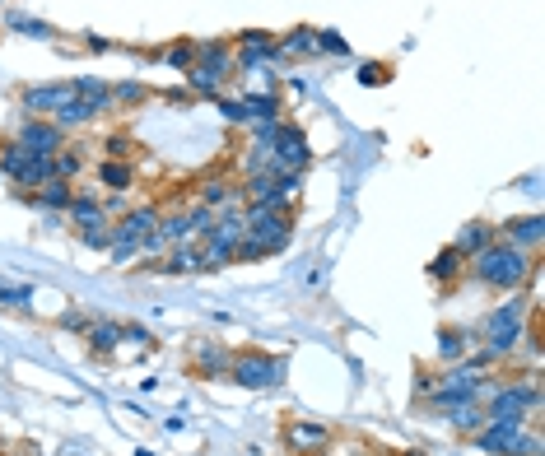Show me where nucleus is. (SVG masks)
Masks as SVG:
<instances>
[{
  "mask_svg": "<svg viewBox=\"0 0 545 456\" xmlns=\"http://www.w3.org/2000/svg\"><path fill=\"white\" fill-rule=\"evenodd\" d=\"M285 447H289L294 456H327L331 429H327V424H308V419H294V424H285Z\"/></svg>",
  "mask_w": 545,
  "mask_h": 456,
  "instance_id": "f8f14e48",
  "label": "nucleus"
},
{
  "mask_svg": "<svg viewBox=\"0 0 545 456\" xmlns=\"http://www.w3.org/2000/svg\"><path fill=\"white\" fill-rule=\"evenodd\" d=\"M98 187L131 191V187H136V163H131V159H103V163H98Z\"/></svg>",
  "mask_w": 545,
  "mask_h": 456,
  "instance_id": "393cba45",
  "label": "nucleus"
},
{
  "mask_svg": "<svg viewBox=\"0 0 545 456\" xmlns=\"http://www.w3.org/2000/svg\"><path fill=\"white\" fill-rule=\"evenodd\" d=\"M168 103H182V108H187L191 94H187V89H168Z\"/></svg>",
  "mask_w": 545,
  "mask_h": 456,
  "instance_id": "37998d69",
  "label": "nucleus"
},
{
  "mask_svg": "<svg viewBox=\"0 0 545 456\" xmlns=\"http://www.w3.org/2000/svg\"><path fill=\"white\" fill-rule=\"evenodd\" d=\"M103 219H112L108 210H103V191L75 182V201H70V210H66V224L70 228H94V224H103Z\"/></svg>",
  "mask_w": 545,
  "mask_h": 456,
  "instance_id": "2eb2a0df",
  "label": "nucleus"
},
{
  "mask_svg": "<svg viewBox=\"0 0 545 456\" xmlns=\"http://www.w3.org/2000/svg\"><path fill=\"white\" fill-rule=\"evenodd\" d=\"M215 112L229 121V126H252V121H247V103H243V98H224V94H219L215 98Z\"/></svg>",
  "mask_w": 545,
  "mask_h": 456,
  "instance_id": "f704fd0d",
  "label": "nucleus"
},
{
  "mask_svg": "<svg viewBox=\"0 0 545 456\" xmlns=\"http://www.w3.org/2000/svg\"><path fill=\"white\" fill-rule=\"evenodd\" d=\"M154 224H159V205H131L126 215L112 219V247L108 256L117 266H131L140 261V247L154 238Z\"/></svg>",
  "mask_w": 545,
  "mask_h": 456,
  "instance_id": "7ed1b4c3",
  "label": "nucleus"
},
{
  "mask_svg": "<svg viewBox=\"0 0 545 456\" xmlns=\"http://www.w3.org/2000/svg\"><path fill=\"white\" fill-rule=\"evenodd\" d=\"M229 363L233 349H224L219 340H196L191 345V377H201V382H229Z\"/></svg>",
  "mask_w": 545,
  "mask_h": 456,
  "instance_id": "9d476101",
  "label": "nucleus"
},
{
  "mask_svg": "<svg viewBox=\"0 0 545 456\" xmlns=\"http://www.w3.org/2000/svg\"><path fill=\"white\" fill-rule=\"evenodd\" d=\"M145 270H159V275H201V247L196 242H178L159 261H145Z\"/></svg>",
  "mask_w": 545,
  "mask_h": 456,
  "instance_id": "dca6fc26",
  "label": "nucleus"
},
{
  "mask_svg": "<svg viewBox=\"0 0 545 456\" xmlns=\"http://www.w3.org/2000/svg\"><path fill=\"white\" fill-rule=\"evenodd\" d=\"M434 387H438V373L420 368V373H415V401H429V396H434Z\"/></svg>",
  "mask_w": 545,
  "mask_h": 456,
  "instance_id": "ea45409f",
  "label": "nucleus"
},
{
  "mask_svg": "<svg viewBox=\"0 0 545 456\" xmlns=\"http://www.w3.org/2000/svg\"><path fill=\"white\" fill-rule=\"evenodd\" d=\"M98 117H108V112L98 108V103H84V98H70L66 108H56L47 121H52V126H61V131L70 135V131H84V126H94Z\"/></svg>",
  "mask_w": 545,
  "mask_h": 456,
  "instance_id": "aec40b11",
  "label": "nucleus"
},
{
  "mask_svg": "<svg viewBox=\"0 0 545 456\" xmlns=\"http://www.w3.org/2000/svg\"><path fill=\"white\" fill-rule=\"evenodd\" d=\"M187 224H191V238H205L215 228V210L201 201H187Z\"/></svg>",
  "mask_w": 545,
  "mask_h": 456,
  "instance_id": "72a5a7b5",
  "label": "nucleus"
},
{
  "mask_svg": "<svg viewBox=\"0 0 545 456\" xmlns=\"http://www.w3.org/2000/svg\"><path fill=\"white\" fill-rule=\"evenodd\" d=\"M75 98L84 103H98L103 112H112V80H98V75H75Z\"/></svg>",
  "mask_w": 545,
  "mask_h": 456,
  "instance_id": "cd10ccee",
  "label": "nucleus"
},
{
  "mask_svg": "<svg viewBox=\"0 0 545 456\" xmlns=\"http://www.w3.org/2000/svg\"><path fill=\"white\" fill-rule=\"evenodd\" d=\"M294 242V210H275V205H243V242L233 252V266L243 261H266V256H280Z\"/></svg>",
  "mask_w": 545,
  "mask_h": 456,
  "instance_id": "f03ea898",
  "label": "nucleus"
},
{
  "mask_svg": "<svg viewBox=\"0 0 545 456\" xmlns=\"http://www.w3.org/2000/svg\"><path fill=\"white\" fill-rule=\"evenodd\" d=\"M317 56H350V42L336 28H317Z\"/></svg>",
  "mask_w": 545,
  "mask_h": 456,
  "instance_id": "c9c22d12",
  "label": "nucleus"
},
{
  "mask_svg": "<svg viewBox=\"0 0 545 456\" xmlns=\"http://www.w3.org/2000/svg\"><path fill=\"white\" fill-rule=\"evenodd\" d=\"M10 140H19L28 154H42V159H52V154H61V149H66V131H61V126H52L47 117H19L10 126Z\"/></svg>",
  "mask_w": 545,
  "mask_h": 456,
  "instance_id": "6e6552de",
  "label": "nucleus"
},
{
  "mask_svg": "<svg viewBox=\"0 0 545 456\" xmlns=\"http://www.w3.org/2000/svg\"><path fill=\"white\" fill-rule=\"evenodd\" d=\"M5 28L10 33H19V38H38V42H56V28L42 24V19H33V14H5Z\"/></svg>",
  "mask_w": 545,
  "mask_h": 456,
  "instance_id": "c85d7f7f",
  "label": "nucleus"
},
{
  "mask_svg": "<svg viewBox=\"0 0 545 456\" xmlns=\"http://www.w3.org/2000/svg\"><path fill=\"white\" fill-rule=\"evenodd\" d=\"M238 242H243V205H229V210H219V215H215V228H210L205 238H196L205 275H210V270L233 266V252H238Z\"/></svg>",
  "mask_w": 545,
  "mask_h": 456,
  "instance_id": "20e7f679",
  "label": "nucleus"
},
{
  "mask_svg": "<svg viewBox=\"0 0 545 456\" xmlns=\"http://www.w3.org/2000/svg\"><path fill=\"white\" fill-rule=\"evenodd\" d=\"M56 322H61V331H70V336H84V331L94 326V317H89V312H80V308H66Z\"/></svg>",
  "mask_w": 545,
  "mask_h": 456,
  "instance_id": "58836bf2",
  "label": "nucleus"
},
{
  "mask_svg": "<svg viewBox=\"0 0 545 456\" xmlns=\"http://www.w3.org/2000/svg\"><path fill=\"white\" fill-rule=\"evenodd\" d=\"M285 368L289 363L280 354H261V349H233V363H229V382L243 391H271L285 382Z\"/></svg>",
  "mask_w": 545,
  "mask_h": 456,
  "instance_id": "39448f33",
  "label": "nucleus"
},
{
  "mask_svg": "<svg viewBox=\"0 0 545 456\" xmlns=\"http://www.w3.org/2000/svg\"><path fill=\"white\" fill-rule=\"evenodd\" d=\"M462 275H466V256L457 252L452 242H448V247H438V256L429 261V280H434V284H457Z\"/></svg>",
  "mask_w": 545,
  "mask_h": 456,
  "instance_id": "5701e85b",
  "label": "nucleus"
},
{
  "mask_svg": "<svg viewBox=\"0 0 545 456\" xmlns=\"http://www.w3.org/2000/svg\"><path fill=\"white\" fill-rule=\"evenodd\" d=\"M308 163H313V145H308V135H303L299 121H280V135H275L271 145V173H308Z\"/></svg>",
  "mask_w": 545,
  "mask_h": 456,
  "instance_id": "0eeeda50",
  "label": "nucleus"
},
{
  "mask_svg": "<svg viewBox=\"0 0 545 456\" xmlns=\"http://www.w3.org/2000/svg\"><path fill=\"white\" fill-rule=\"evenodd\" d=\"M392 80V66L387 61H364L359 66V84H368V89H378V84H387Z\"/></svg>",
  "mask_w": 545,
  "mask_h": 456,
  "instance_id": "e433bc0d",
  "label": "nucleus"
},
{
  "mask_svg": "<svg viewBox=\"0 0 545 456\" xmlns=\"http://www.w3.org/2000/svg\"><path fill=\"white\" fill-rule=\"evenodd\" d=\"M28 303H33V284L0 280V308H5V312H24Z\"/></svg>",
  "mask_w": 545,
  "mask_h": 456,
  "instance_id": "2f4dec72",
  "label": "nucleus"
},
{
  "mask_svg": "<svg viewBox=\"0 0 545 456\" xmlns=\"http://www.w3.org/2000/svg\"><path fill=\"white\" fill-rule=\"evenodd\" d=\"M243 103H247V121H252V126L285 117V94H280V89H247Z\"/></svg>",
  "mask_w": 545,
  "mask_h": 456,
  "instance_id": "6ab92c4d",
  "label": "nucleus"
},
{
  "mask_svg": "<svg viewBox=\"0 0 545 456\" xmlns=\"http://www.w3.org/2000/svg\"><path fill=\"white\" fill-rule=\"evenodd\" d=\"M84 47H89V52H112L117 42H112V38H98V33H89V38H84Z\"/></svg>",
  "mask_w": 545,
  "mask_h": 456,
  "instance_id": "79ce46f5",
  "label": "nucleus"
},
{
  "mask_svg": "<svg viewBox=\"0 0 545 456\" xmlns=\"http://www.w3.org/2000/svg\"><path fill=\"white\" fill-rule=\"evenodd\" d=\"M476 345V331L471 326H438V340H434V359L438 368H448V363H462Z\"/></svg>",
  "mask_w": 545,
  "mask_h": 456,
  "instance_id": "4468645a",
  "label": "nucleus"
},
{
  "mask_svg": "<svg viewBox=\"0 0 545 456\" xmlns=\"http://www.w3.org/2000/svg\"><path fill=\"white\" fill-rule=\"evenodd\" d=\"M159 61H164V66H173L178 75H187L191 61H196V38H178V42H168L164 52H159Z\"/></svg>",
  "mask_w": 545,
  "mask_h": 456,
  "instance_id": "7c9ffc66",
  "label": "nucleus"
},
{
  "mask_svg": "<svg viewBox=\"0 0 545 456\" xmlns=\"http://www.w3.org/2000/svg\"><path fill=\"white\" fill-rule=\"evenodd\" d=\"M182 80H187L191 98H210V103H215V98L224 94V84L233 80V70L229 66H201V61H191V70L182 75Z\"/></svg>",
  "mask_w": 545,
  "mask_h": 456,
  "instance_id": "ddd939ff",
  "label": "nucleus"
},
{
  "mask_svg": "<svg viewBox=\"0 0 545 456\" xmlns=\"http://www.w3.org/2000/svg\"><path fill=\"white\" fill-rule=\"evenodd\" d=\"M84 173V149L80 145H66L61 154H52V177H61V182H80Z\"/></svg>",
  "mask_w": 545,
  "mask_h": 456,
  "instance_id": "c756f323",
  "label": "nucleus"
},
{
  "mask_svg": "<svg viewBox=\"0 0 545 456\" xmlns=\"http://www.w3.org/2000/svg\"><path fill=\"white\" fill-rule=\"evenodd\" d=\"M154 89L145 80H112V112L122 108H140V103H150Z\"/></svg>",
  "mask_w": 545,
  "mask_h": 456,
  "instance_id": "bb28decb",
  "label": "nucleus"
},
{
  "mask_svg": "<svg viewBox=\"0 0 545 456\" xmlns=\"http://www.w3.org/2000/svg\"><path fill=\"white\" fill-rule=\"evenodd\" d=\"M122 340H131V345H140V349H154V336L145 326H122Z\"/></svg>",
  "mask_w": 545,
  "mask_h": 456,
  "instance_id": "a19ab883",
  "label": "nucleus"
},
{
  "mask_svg": "<svg viewBox=\"0 0 545 456\" xmlns=\"http://www.w3.org/2000/svg\"><path fill=\"white\" fill-rule=\"evenodd\" d=\"M70 98H75V84L70 80L28 84V89H19V112H24V117H52L56 108H66Z\"/></svg>",
  "mask_w": 545,
  "mask_h": 456,
  "instance_id": "1a4fd4ad",
  "label": "nucleus"
},
{
  "mask_svg": "<svg viewBox=\"0 0 545 456\" xmlns=\"http://www.w3.org/2000/svg\"><path fill=\"white\" fill-rule=\"evenodd\" d=\"M75 233H80V242L89 252H108L112 247V219H103V224H94V228H75Z\"/></svg>",
  "mask_w": 545,
  "mask_h": 456,
  "instance_id": "473e14b6",
  "label": "nucleus"
},
{
  "mask_svg": "<svg viewBox=\"0 0 545 456\" xmlns=\"http://www.w3.org/2000/svg\"><path fill=\"white\" fill-rule=\"evenodd\" d=\"M536 275H541V256L522 252V247H513L504 238H494L485 252L466 261V280H476L490 294H522Z\"/></svg>",
  "mask_w": 545,
  "mask_h": 456,
  "instance_id": "f257e3e1",
  "label": "nucleus"
},
{
  "mask_svg": "<svg viewBox=\"0 0 545 456\" xmlns=\"http://www.w3.org/2000/svg\"><path fill=\"white\" fill-rule=\"evenodd\" d=\"M494 238H504V242H513V247H522V252L541 256V247H545V219L541 215H513V219H504V224L494 228Z\"/></svg>",
  "mask_w": 545,
  "mask_h": 456,
  "instance_id": "9b49d317",
  "label": "nucleus"
},
{
  "mask_svg": "<svg viewBox=\"0 0 545 456\" xmlns=\"http://www.w3.org/2000/svg\"><path fill=\"white\" fill-rule=\"evenodd\" d=\"M490 242H494V224H485V219H471V224L457 228V238H452V247H457V252H462L466 261H471V256L485 252Z\"/></svg>",
  "mask_w": 545,
  "mask_h": 456,
  "instance_id": "4be33fe9",
  "label": "nucleus"
},
{
  "mask_svg": "<svg viewBox=\"0 0 545 456\" xmlns=\"http://www.w3.org/2000/svg\"><path fill=\"white\" fill-rule=\"evenodd\" d=\"M103 154H108V159H131V154H136V140H131L126 131H117V135L103 140Z\"/></svg>",
  "mask_w": 545,
  "mask_h": 456,
  "instance_id": "4c0bfd02",
  "label": "nucleus"
},
{
  "mask_svg": "<svg viewBox=\"0 0 545 456\" xmlns=\"http://www.w3.org/2000/svg\"><path fill=\"white\" fill-rule=\"evenodd\" d=\"M443 419H448V429H452V433H462V438H471V433H480L485 424H490V419H485V405H480V401L452 405V410H448Z\"/></svg>",
  "mask_w": 545,
  "mask_h": 456,
  "instance_id": "b1692460",
  "label": "nucleus"
},
{
  "mask_svg": "<svg viewBox=\"0 0 545 456\" xmlns=\"http://www.w3.org/2000/svg\"><path fill=\"white\" fill-rule=\"evenodd\" d=\"M527 429V424H522ZM518 424H485L480 433H471L476 452H490V456H513V443H518Z\"/></svg>",
  "mask_w": 545,
  "mask_h": 456,
  "instance_id": "a211bd4d",
  "label": "nucleus"
},
{
  "mask_svg": "<svg viewBox=\"0 0 545 456\" xmlns=\"http://www.w3.org/2000/svg\"><path fill=\"white\" fill-rule=\"evenodd\" d=\"M317 56V28L294 24L289 33H280V66L285 61H313Z\"/></svg>",
  "mask_w": 545,
  "mask_h": 456,
  "instance_id": "412c9836",
  "label": "nucleus"
},
{
  "mask_svg": "<svg viewBox=\"0 0 545 456\" xmlns=\"http://www.w3.org/2000/svg\"><path fill=\"white\" fill-rule=\"evenodd\" d=\"M191 201L210 205V210H229V205H243V191H238V182H229V177H205V182H196L191 187Z\"/></svg>",
  "mask_w": 545,
  "mask_h": 456,
  "instance_id": "f3484780",
  "label": "nucleus"
},
{
  "mask_svg": "<svg viewBox=\"0 0 545 456\" xmlns=\"http://www.w3.org/2000/svg\"><path fill=\"white\" fill-rule=\"evenodd\" d=\"M84 340H89V354L108 359L112 349L122 345V322H103V317H94V326L84 331Z\"/></svg>",
  "mask_w": 545,
  "mask_h": 456,
  "instance_id": "a878e982",
  "label": "nucleus"
},
{
  "mask_svg": "<svg viewBox=\"0 0 545 456\" xmlns=\"http://www.w3.org/2000/svg\"><path fill=\"white\" fill-rule=\"evenodd\" d=\"M233 42V70L238 75H257V70L280 66V38L266 33V28H243Z\"/></svg>",
  "mask_w": 545,
  "mask_h": 456,
  "instance_id": "423d86ee",
  "label": "nucleus"
}]
</instances>
